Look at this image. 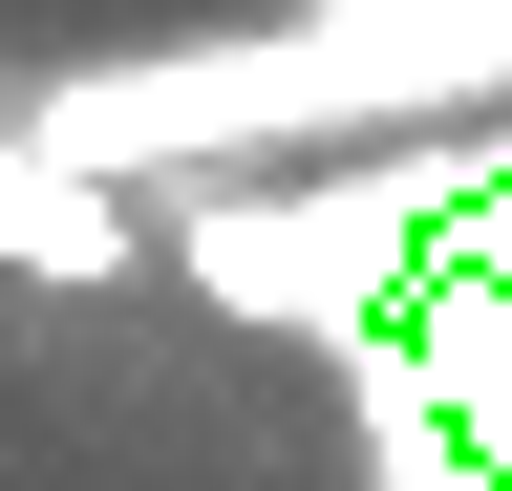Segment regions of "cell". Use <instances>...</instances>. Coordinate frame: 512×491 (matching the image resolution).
Returning a JSON list of instances; mask_svg holds the SVG:
<instances>
[{"label":"cell","instance_id":"obj_3","mask_svg":"<svg viewBox=\"0 0 512 491\" xmlns=\"http://www.w3.org/2000/svg\"><path fill=\"white\" fill-rule=\"evenodd\" d=\"M320 22H363L406 107H512V0H320Z\"/></svg>","mask_w":512,"mask_h":491},{"label":"cell","instance_id":"obj_1","mask_svg":"<svg viewBox=\"0 0 512 491\" xmlns=\"http://www.w3.org/2000/svg\"><path fill=\"white\" fill-rule=\"evenodd\" d=\"M491 171H512V107H427V129H363V150L171 171L150 257L214 299V321H256V342H342V321H384V299L448 257V214H470Z\"/></svg>","mask_w":512,"mask_h":491},{"label":"cell","instance_id":"obj_2","mask_svg":"<svg viewBox=\"0 0 512 491\" xmlns=\"http://www.w3.org/2000/svg\"><path fill=\"white\" fill-rule=\"evenodd\" d=\"M150 257V193H128V171H86V150H43L22 129V86H0V278H128Z\"/></svg>","mask_w":512,"mask_h":491}]
</instances>
